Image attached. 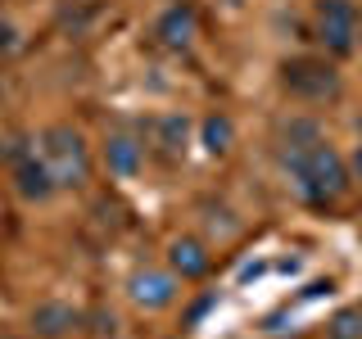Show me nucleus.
Returning a JSON list of instances; mask_svg holds the SVG:
<instances>
[{"instance_id": "9", "label": "nucleus", "mask_w": 362, "mask_h": 339, "mask_svg": "<svg viewBox=\"0 0 362 339\" xmlns=\"http://www.w3.org/2000/svg\"><path fill=\"white\" fill-rule=\"evenodd\" d=\"M105 167L113 177H122V181H132L136 172L145 167V141L141 136H132V131H109L105 136Z\"/></svg>"}, {"instance_id": "3", "label": "nucleus", "mask_w": 362, "mask_h": 339, "mask_svg": "<svg viewBox=\"0 0 362 339\" xmlns=\"http://www.w3.org/2000/svg\"><path fill=\"white\" fill-rule=\"evenodd\" d=\"M313 32H317V41L326 45V54H354V45H358V32H362V23H358V5L354 0H317L313 5Z\"/></svg>"}, {"instance_id": "1", "label": "nucleus", "mask_w": 362, "mask_h": 339, "mask_svg": "<svg viewBox=\"0 0 362 339\" xmlns=\"http://www.w3.org/2000/svg\"><path fill=\"white\" fill-rule=\"evenodd\" d=\"M281 167L294 181L303 199L313 208H331V203L344 199L349 181V163L339 158V150L326 141V131L317 127V118H290L281 127Z\"/></svg>"}, {"instance_id": "8", "label": "nucleus", "mask_w": 362, "mask_h": 339, "mask_svg": "<svg viewBox=\"0 0 362 339\" xmlns=\"http://www.w3.org/2000/svg\"><path fill=\"white\" fill-rule=\"evenodd\" d=\"M195 32H199V18H195V5H190V0L168 5L163 14H158V23H154V37L163 41L168 50H190Z\"/></svg>"}, {"instance_id": "2", "label": "nucleus", "mask_w": 362, "mask_h": 339, "mask_svg": "<svg viewBox=\"0 0 362 339\" xmlns=\"http://www.w3.org/2000/svg\"><path fill=\"white\" fill-rule=\"evenodd\" d=\"M37 150H41L45 163H50L59 190H77V186H86V181H90V150H86L82 131H73L68 122L45 127L37 136Z\"/></svg>"}, {"instance_id": "15", "label": "nucleus", "mask_w": 362, "mask_h": 339, "mask_svg": "<svg viewBox=\"0 0 362 339\" xmlns=\"http://www.w3.org/2000/svg\"><path fill=\"white\" fill-rule=\"evenodd\" d=\"M349 172L362 181V122H358V150H354V158H349Z\"/></svg>"}, {"instance_id": "16", "label": "nucleus", "mask_w": 362, "mask_h": 339, "mask_svg": "<svg viewBox=\"0 0 362 339\" xmlns=\"http://www.w3.org/2000/svg\"><path fill=\"white\" fill-rule=\"evenodd\" d=\"M0 100H5V82H0Z\"/></svg>"}, {"instance_id": "17", "label": "nucleus", "mask_w": 362, "mask_h": 339, "mask_svg": "<svg viewBox=\"0 0 362 339\" xmlns=\"http://www.w3.org/2000/svg\"><path fill=\"white\" fill-rule=\"evenodd\" d=\"M226 5H240V0H226Z\"/></svg>"}, {"instance_id": "12", "label": "nucleus", "mask_w": 362, "mask_h": 339, "mask_svg": "<svg viewBox=\"0 0 362 339\" xmlns=\"http://www.w3.org/2000/svg\"><path fill=\"white\" fill-rule=\"evenodd\" d=\"M199 145H204V154L222 158L235 145V122L226 118V113H209V118L199 122Z\"/></svg>"}, {"instance_id": "13", "label": "nucleus", "mask_w": 362, "mask_h": 339, "mask_svg": "<svg viewBox=\"0 0 362 339\" xmlns=\"http://www.w3.org/2000/svg\"><path fill=\"white\" fill-rule=\"evenodd\" d=\"M326 339H362V312L344 308L331 316V326H326Z\"/></svg>"}, {"instance_id": "6", "label": "nucleus", "mask_w": 362, "mask_h": 339, "mask_svg": "<svg viewBox=\"0 0 362 339\" xmlns=\"http://www.w3.org/2000/svg\"><path fill=\"white\" fill-rule=\"evenodd\" d=\"M14 190L28 203H45L54 199V190H59V181H54L50 163L41 158V150H18L14 154Z\"/></svg>"}, {"instance_id": "14", "label": "nucleus", "mask_w": 362, "mask_h": 339, "mask_svg": "<svg viewBox=\"0 0 362 339\" xmlns=\"http://www.w3.org/2000/svg\"><path fill=\"white\" fill-rule=\"evenodd\" d=\"M18 50V32L9 23H0V54H14Z\"/></svg>"}, {"instance_id": "5", "label": "nucleus", "mask_w": 362, "mask_h": 339, "mask_svg": "<svg viewBox=\"0 0 362 339\" xmlns=\"http://www.w3.org/2000/svg\"><path fill=\"white\" fill-rule=\"evenodd\" d=\"M190 131H195V122L186 118V113H158V118L145 122V150L158 154L163 163H177L181 154H186V145H190Z\"/></svg>"}, {"instance_id": "7", "label": "nucleus", "mask_w": 362, "mask_h": 339, "mask_svg": "<svg viewBox=\"0 0 362 339\" xmlns=\"http://www.w3.org/2000/svg\"><path fill=\"white\" fill-rule=\"evenodd\" d=\"M177 290H181V276L173 267H141L136 276L127 280V294H132V303L136 308H150V312H158V308H168V303L177 299Z\"/></svg>"}, {"instance_id": "11", "label": "nucleus", "mask_w": 362, "mask_h": 339, "mask_svg": "<svg viewBox=\"0 0 362 339\" xmlns=\"http://www.w3.org/2000/svg\"><path fill=\"white\" fill-rule=\"evenodd\" d=\"M77 326V312L68 308V303H41L37 312H32V331H37L41 339H59Z\"/></svg>"}, {"instance_id": "4", "label": "nucleus", "mask_w": 362, "mask_h": 339, "mask_svg": "<svg viewBox=\"0 0 362 339\" xmlns=\"http://www.w3.org/2000/svg\"><path fill=\"white\" fill-rule=\"evenodd\" d=\"M281 82H286V90L294 100H335L339 95V73H335V64H326V59H290L286 68H281Z\"/></svg>"}, {"instance_id": "10", "label": "nucleus", "mask_w": 362, "mask_h": 339, "mask_svg": "<svg viewBox=\"0 0 362 339\" xmlns=\"http://www.w3.org/2000/svg\"><path fill=\"white\" fill-rule=\"evenodd\" d=\"M168 267H173L181 280H204V276H209V267H213L209 244L195 240V235H177V240L168 244Z\"/></svg>"}]
</instances>
